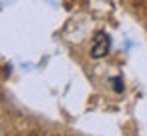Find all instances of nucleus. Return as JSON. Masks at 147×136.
Segmentation results:
<instances>
[{
  "label": "nucleus",
  "instance_id": "obj_1",
  "mask_svg": "<svg viewBox=\"0 0 147 136\" xmlns=\"http://www.w3.org/2000/svg\"><path fill=\"white\" fill-rule=\"evenodd\" d=\"M109 48H111V38H109V34L107 32H103V30H99L97 34H95V38H93V46H91V56L93 58H105L107 54H109Z\"/></svg>",
  "mask_w": 147,
  "mask_h": 136
}]
</instances>
